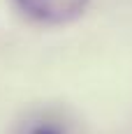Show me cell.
<instances>
[{
  "label": "cell",
  "mask_w": 132,
  "mask_h": 134,
  "mask_svg": "<svg viewBox=\"0 0 132 134\" xmlns=\"http://www.w3.org/2000/svg\"><path fill=\"white\" fill-rule=\"evenodd\" d=\"M23 134H70L67 125L56 118H37V120H28L23 125Z\"/></svg>",
  "instance_id": "7a4b0ae2"
},
{
  "label": "cell",
  "mask_w": 132,
  "mask_h": 134,
  "mask_svg": "<svg viewBox=\"0 0 132 134\" xmlns=\"http://www.w3.org/2000/svg\"><path fill=\"white\" fill-rule=\"evenodd\" d=\"M23 12L42 23H70L86 12L88 0H16Z\"/></svg>",
  "instance_id": "6da1fadb"
}]
</instances>
